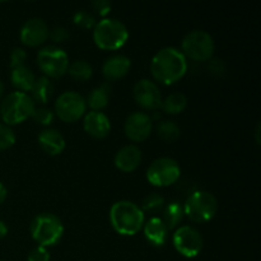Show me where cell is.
Returning a JSON list of instances; mask_svg holds the SVG:
<instances>
[{
  "instance_id": "obj_17",
  "label": "cell",
  "mask_w": 261,
  "mask_h": 261,
  "mask_svg": "<svg viewBox=\"0 0 261 261\" xmlns=\"http://www.w3.org/2000/svg\"><path fill=\"white\" fill-rule=\"evenodd\" d=\"M130 68H132V61L127 56L117 54V55H112L105 61L103 66H102V74L107 81H117L121 79L129 73Z\"/></svg>"
},
{
  "instance_id": "obj_35",
  "label": "cell",
  "mask_w": 261,
  "mask_h": 261,
  "mask_svg": "<svg viewBox=\"0 0 261 261\" xmlns=\"http://www.w3.org/2000/svg\"><path fill=\"white\" fill-rule=\"evenodd\" d=\"M209 70L213 71V73L221 74L224 71V65L222 63V60H218V59H211V64H209Z\"/></svg>"
},
{
  "instance_id": "obj_34",
  "label": "cell",
  "mask_w": 261,
  "mask_h": 261,
  "mask_svg": "<svg viewBox=\"0 0 261 261\" xmlns=\"http://www.w3.org/2000/svg\"><path fill=\"white\" fill-rule=\"evenodd\" d=\"M92 7H93V9L96 10L99 15L105 17V15L109 14L110 10H111V3L107 2V0H96V2L92 3Z\"/></svg>"
},
{
  "instance_id": "obj_3",
  "label": "cell",
  "mask_w": 261,
  "mask_h": 261,
  "mask_svg": "<svg viewBox=\"0 0 261 261\" xmlns=\"http://www.w3.org/2000/svg\"><path fill=\"white\" fill-rule=\"evenodd\" d=\"M129 38L126 25L115 18H103L93 28V41L99 48L115 51L121 48Z\"/></svg>"
},
{
  "instance_id": "obj_33",
  "label": "cell",
  "mask_w": 261,
  "mask_h": 261,
  "mask_svg": "<svg viewBox=\"0 0 261 261\" xmlns=\"http://www.w3.org/2000/svg\"><path fill=\"white\" fill-rule=\"evenodd\" d=\"M48 37L54 41L55 43H61L69 38V32L66 28L64 27H55L50 31Z\"/></svg>"
},
{
  "instance_id": "obj_37",
  "label": "cell",
  "mask_w": 261,
  "mask_h": 261,
  "mask_svg": "<svg viewBox=\"0 0 261 261\" xmlns=\"http://www.w3.org/2000/svg\"><path fill=\"white\" fill-rule=\"evenodd\" d=\"M7 234H8V227H7V224H5L4 222H3L2 219H0V240L4 239V237L7 236Z\"/></svg>"
},
{
  "instance_id": "obj_6",
  "label": "cell",
  "mask_w": 261,
  "mask_h": 261,
  "mask_svg": "<svg viewBox=\"0 0 261 261\" xmlns=\"http://www.w3.org/2000/svg\"><path fill=\"white\" fill-rule=\"evenodd\" d=\"M184 214L194 223H206L216 217L218 211L217 198L209 191H194L184 204Z\"/></svg>"
},
{
  "instance_id": "obj_36",
  "label": "cell",
  "mask_w": 261,
  "mask_h": 261,
  "mask_svg": "<svg viewBox=\"0 0 261 261\" xmlns=\"http://www.w3.org/2000/svg\"><path fill=\"white\" fill-rule=\"evenodd\" d=\"M8 196V190L7 188L4 186V184L0 182V204H3L5 201V199H7Z\"/></svg>"
},
{
  "instance_id": "obj_8",
  "label": "cell",
  "mask_w": 261,
  "mask_h": 261,
  "mask_svg": "<svg viewBox=\"0 0 261 261\" xmlns=\"http://www.w3.org/2000/svg\"><path fill=\"white\" fill-rule=\"evenodd\" d=\"M37 64L43 76L60 78L68 73L69 56L65 51L58 46H46L37 54Z\"/></svg>"
},
{
  "instance_id": "obj_38",
  "label": "cell",
  "mask_w": 261,
  "mask_h": 261,
  "mask_svg": "<svg viewBox=\"0 0 261 261\" xmlns=\"http://www.w3.org/2000/svg\"><path fill=\"white\" fill-rule=\"evenodd\" d=\"M3 94H4V84H3V82L0 81V99H2Z\"/></svg>"
},
{
  "instance_id": "obj_25",
  "label": "cell",
  "mask_w": 261,
  "mask_h": 261,
  "mask_svg": "<svg viewBox=\"0 0 261 261\" xmlns=\"http://www.w3.org/2000/svg\"><path fill=\"white\" fill-rule=\"evenodd\" d=\"M68 73L75 81L84 82L92 78V75H93V69H92V65L88 61L76 60L73 64H69Z\"/></svg>"
},
{
  "instance_id": "obj_11",
  "label": "cell",
  "mask_w": 261,
  "mask_h": 261,
  "mask_svg": "<svg viewBox=\"0 0 261 261\" xmlns=\"http://www.w3.org/2000/svg\"><path fill=\"white\" fill-rule=\"evenodd\" d=\"M173 246L176 251L185 257H195L201 252L204 240L200 232L191 226H181L172 236Z\"/></svg>"
},
{
  "instance_id": "obj_9",
  "label": "cell",
  "mask_w": 261,
  "mask_h": 261,
  "mask_svg": "<svg viewBox=\"0 0 261 261\" xmlns=\"http://www.w3.org/2000/svg\"><path fill=\"white\" fill-rule=\"evenodd\" d=\"M181 168L173 158L161 157L153 161L147 171V180L157 188H167L177 182Z\"/></svg>"
},
{
  "instance_id": "obj_23",
  "label": "cell",
  "mask_w": 261,
  "mask_h": 261,
  "mask_svg": "<svg viewBox=\"0 0 261 261\" xmlns=\"http://www.w3.org/2000/svg\"><path fill=\"white\" fill-rule=\"evenodd\" d=\"M186 106H188V97L184 93H181V92L171 93L170 96L162 99V105H161L163 111L170 115L181 114L186 109Z\"/></svg>"
},
{
  "instance_id": "obj_16",
  "label": "cell",
  "mask_w": 261,
  "mask_h": 261,
  "mask_svg": "<svg viewBox=\"0 0 261 261\" xmlns=\"http://www.w3.org/2000/svg\"><path fill=\"white\" fill-rule=\"evenodd\" d=\"M114 162L117 170L121 171V172H133L139 167L140 162H142V150L138 145H125L116 153Z\"/></svg>"
},
{
  "instance_id": "obj_29",
  "label": "cell",
  "mask_w": 261,
  "mask_h": 261,
  "mask_svg": "<svg viewBox=\"0 0 261 261\" xmlns=\"http://www.w3.org/2000/svg\"><path fill=\"white\" fill-rule=\"evenodd\" d=\"M15 140L17 138L12 127L0 122V150H7L12 148L15 144Z\"/></svg>"
},
{
  "instance_id": "obj_24",
  "label": "cell",
  "mask_w": 261,
  "mask_h": 261,
  "mask_svg": "<svg viewBox=\"0 0 261 261\" xmlns=\"http://www.w3.org/2000/svg\"><path fill=\"white\" fill-rule=\"evenodd\" d=\"M184 216H185V214H184L182 206H181L180 203H177V201H173V203L168 204L165 208V211H163L162 221L165 222L166 227H167L168 231H170V229L176 228V227L181 223Z\"/></svg>"
},
{
  "instance_id": "obj_22",
  "label": "cell",
  "mask_w": 261,
  "mask_h": 261,
  "mask_svg": "<svg viewBox=\"0 0 261 261\" xmlns=\"http://www.w3.org/2000/svg\"><path fill=\"white\" fill-rule=\"evenodd\" d=\"M110 102V87L109 84H102L89 92L86 99L87 106L91 107V111H102Z\"/></svg>"
},
{
  "instance_id": "obj_27",
  "label": "cell",
  "mask_w": 261,
  "mask_h": 261,
  "mask_svg": "<svg viewBox=\"0 0 261 261\" xmlns=\"http://www.w3.org/2000/svg\"><path fill=\"white\" fill-rule=\"evenodd\" d=\"M165 206V198L157 193H152L148 196H145L142 204L143 212H158Z\"/></svg>"
},
{
  "instance_id": "obj_28",
  "label": "cell",
  "mask_w": 261,
  "mask_h": 261,
  "mask_svg": "<svg viewBox=\"0 0 261 261\" xmlns=\"http://www.w3.org/2000/svg\"><path fill=\"white\" fill-rule=\"evenodd\" d=\"M54 117H55V114H54L53 110L47 109L45 106H40L36 107L31 119L35 122H37V124L47 126V125H50L54 121Z\"/></svg>"
},
{
  "instance_id": "obj_12",
  "label": "cell",
  "mask_w": 261,
  "mask_h": 261,
  "mask_svg": "<svg viewBox=\"0 0 261 261\" xmlns=\"http://www.w3.org/2000/svg\"><path fill=\"white\" fill-rule=\"evenodd\" d=\"M124 130L132 142L140 143L150 137L153 130V120L145 112H133L125 120Z\"/></svg>"
},
{
  "instance_id": "obj_7",
  "label": "cell",
  "mask_w": 261,
  "mask_h": 261,
  "mask_svg": "<svg viewBox=\"0 0 261 261\" xmlns=\"http://www.w3.org/2000/svg\"><path fill=\"white\" fill-rule=\"evenodd\" d=\"M216 43L208 32L194 30L184 37L181 43V53L186 59L194 61H209L213 58Z\"/></svg>"
},
{
  "instance_id": "obj_18",
  "label": "cell",
  "mask_w": 261,
  "mask_h": 261,
  "mask_svg": "<svg viewBox=\"0 0 261 261\" xmlns=\"http://www.w3.org/2000/svg\"><path fill=\"white\" fill-rule=\"evenodd\" d=\"M38 145L45 153L50 155H59L65 149V138L59 130L45 129L38 134Z\"/></svg>"
},
{
  "instance_id": "obj_20",
  "label": "cell",
  "mask_w": 261,
  "mask_h": 261,
  "mask_svg": "<svg viewBox=\"0 0 261 261\" xmlns=\"http://www.w3.org/2000/svg\"><path fill=\"white\" fill-rule=\"evenodd\" d=\"M10 81L12 84L18 89L19 92H31L33 84H35L36 75L30 68L27 66H19V68L12 69L10 73Z\"/></svg>"
},
{
  "instance_id": "obj_2",
  "label": "cell",
  "mask_w": 261,
  "mask_h": 261,
  "mask_svg": "<svg viewBox=\"0 0 261 261\" xmlns=\"http://www.w3.org/2000/svg\"><path fill=\"white\" fill-rule=\"evenodd\" d=\"M110 222L121 236H135L145 223L144 212L129 200L116 201L110 209Z\"/></svg>"
},
{
  "instance_id": "obj_4",
  "label": "cell",
  "mask_w": 261,
  "mask_h": 261,
  "mask_svg": "<svg viewBox=\"0 0 261 261\" xmlns=\"http://www.w3.org/2000/svg\"><path fill=\"white\" fill-rule=\"evenodd\" d=\"M36 109V103L31 96L24 92L15 91L7 94L2 99L0 105V115L5 125H17L20 122L31 119L33 111Z\"/></svg>"
},
{
  "instance_id": "obj_30",
  "label": "cell",
  "mask_w": 261,
  "mask_h": 261,
  "mask_svg": "<svg viewBox=\"0 0 261 261\" xmlns=\"http://www.w3.org/2000/svg\"><path fill=\"white\" fill-rule=\"evenodd\" d=\"M74 23L78 27L84 28V30H92L96 25V19L91 13L86 12V10H81V12L74 14Z\"/></svg>"
},
{
  "instance_id": "obj_14",
  "label": "cell",
  "mask_w": 261,
  "mask_h": 261,
  "mask_svg": "<svg viewBox=\"0 0 261 261\" xmlns=\"http://www.w3.org/2000/svg\"><path fill=\"white\" fill-rule=\"evenodd\" d=\"M48 33L50 30L45 20L41 18H31L20 28L19 37L23 45L28 47H37L45 43L48 38Z\"/></svg>"
},
{
  "instance_id": "obj_21",
  "label": "cell",
  "mask_w": 261,
  "mask_h": 261,
  "mask_svg": "<svg viewBox=\"0 0 261 261\" xmlns=\"http://www.w3.org/2000/svg\"><path fill=\"white\" fill-rule=\"evenodd\" d=\"M54 94V84L47 76H38L36 78L35 84L31 89V98L35 101V103L45 105L51 99Z\"/></svg>"
},
{
  "instance_id": "obj_5",
  "label": "cell",
  "mask_w": 261,
  "mask_h": 261,
  "mask_svg": "<svg viewBox=\"0 0 261 261\" xmlns=\"http://www.w3.org/2000/svg\"><path fill=\"white\" fill-rule=\"evenodd\" d=\"M32 239L45 249L54 246L64 234V224L58 216L53 213H41L31 222Z\"/></svg>"
},
{
  "instance_id": "obj_26",
  "label": "cell",
  "mask_w": 261,
  "mask_h": 261,
  "mask_svg": "<svg viewBox=\"0 0 261 261\" xmlns=\"http://www.w3.org/2000/svg\"><path fill=\"white\" fill-rule=\"evenodd\" d=\"M157 134L165 142L172 143L180 138L181 129L175 121L166 120V121H161L157 125Z\"/></svg>"
},
{
  "instance_id": "obj_10",
  "label": "cell",
  "mask_w": 261,
  "mask_h": 261,
  "mask_svg": "<svg viewBox=\"0 0 261 261\" xmlns=\"http://www.w3.org/2000/svg\"><path fill=\"white\" fill-rule=\"evenodd\" d=\"M87 112L86 98L78 92L66 91L58 97L55 102L56 116L64 122H75Z\"/></svg>"
},
{
  "instance_id": "obj_13",
  "label": "cell",
  "mask_w": 261,
  "mask_h": 261,
  "mask_svg": "<svg viewBox=\"0 0 261 261\" xmlns=\"http://www.w3.org/2000/svg\"><path fill=\"white\" fill-rule=\"evenodd\" d=\"M133 94L142 109L157 110L162 105V94L157 84L150 79H140L135 83Z\"/></svg>"
},
{
  "instance_id": "obj_1",
  "label": "cell",
  "mask_w": 261,
  "mask_h": 261,
  "mask_svg": "<svg viewBox=\"0 0 261 261\" xmlns=\"http://www.w3.org/2000/svg\"><path fill=\"white\" fill-rule=\"evenodd\" d=\"M188 71V59L178 48L165 47L155 53L150 61V73L160 83L171 86L184 78Z\"/></svg>"
},
{
  "instance_id": "obj_32",
  "label": "cell",
  "mask_w": 261,
  "mask_h": 261,
  "mask_svg": "<svg viewBox=\"0 0 261 261\" xmlns=\"http://www.w3.org/2000/svg\"><path fill=\"white\" fill-rule=\"evenodd\" d=\"M28 261H50V252L42 246H37L28 254Z\"/></svg>"
},
{
  "instance_id": "obj_39",
  "label": "cell",
  "mask_w": 261,
  "mask_h": 261,
  "mask_svg": "<svg viewBox=\"0 0 261 261\" xmlns=\"http://www.w3.org/2000/svg\"><path fill=\"white\" fill-rule=\"evenodd\" d=\"M0 261H4V260H0Z\"/></svg>"
},
{
  "instance_id": "obj_15",
  "label": "cell",
  "mask_w": 261,
  "mask_h": 261,
  "mask_svg": "<svg viewBox=\"0 0 261 261\" xmlns=\"http://www.w3.org/2000/svg\"><path fill=\"white\" fill-rule=\"evenodd\" d=\"M83 119V127L86 133L96 139H103L111 132V121L102 111L86 112Z\"/></svg>"
},
{
  "instance_id": "obj_31",
  "label": "cell",
  "mask_w": 261,
  "mask_h": 261,
  "mask_svg": "<svg viewBox=\"0 0 261 261\" xmlns=\"http://www.w3.org/2000/svg\"><path fill=\"white\" fill-rule=\"evenodd\" d=\"M25 60H27V53L22 47H15L10 54V66H12V69L24 66Z\"/></svg>"
},
{
  "instance_id": "obj_19",
  "label": "cell",
  "mask_w": 261,
  "mask_h": 261,
  "mask_svg": "<svg viewBox=\"0 0 261 261\" xmlns=\"http://www.w3.org/2000/svg\"><path fill=\"white\" fill-rule=\"evenodd\" d=\"M143 228H144V236L147 241L154 246H163L167 241L170 231L160 217H152L149 221L145 222Z\"/></svg>"
}]
</instances>
